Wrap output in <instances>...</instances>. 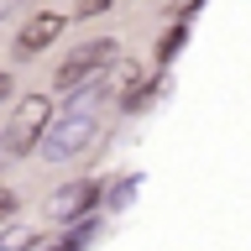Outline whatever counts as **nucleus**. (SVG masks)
Returning a JSON list of instances; mask_svg holds the SVG:
<instances>
[{
	"instance_id": "3",
	"label": "nucleus",
	"mask_w": 251,
	"mask_h": 251,
	"mask_svg": "<svg viewBox=\"0 0 251 251\" xmlns=\"http://www.w3.org/2000/svg\"><path fill=\"white\" fill-rule=\"evenodd\" d=\"M110 63H115V37L84 42L78 52H68V58L58 63V89H84V84H94V78L105 74Z\"/></svg>"
},
{
	"instance_id": "1",
	"label": "nucleus",
	"mask_w": 251,
	"mask_h": 251,
	"mask_svg": "<svg viewBox=\"0 0 251 251\" xmlns=\"http://www.w3.org/2000/svg\"><path fill=\"white\" fill-rule=\"evenodd\" d=\"M100 100H105V89H100V78H94V89H78L74 100H68V105L47 121L42 141H37V152H42L47 162H68V157H78L84 147H89V136H94Z\"/></svg>"
},
{
	"instance_id": "6",
	"label": "nucleus",
	"mask_w": 251,
	"mask_h": 251,
	"mask_svg": "<svg viewBox=\"0 0 251 251\" xmlns=\"http://www.w3.org/2000/svg\"><path fill=\"white\" fill-rule=\"evenodd\" d=\"M21 246H31V230H5L0 235V251H21Z\"/></svg>"
},
{
	"instance_id": "4",
	"label": "nucleus",
	"mask_w": 251,
	"mask_h": 251,
	"mask_svg": "<svg viewBox=\"0 0 251 251\" xmlns=\"http://www.w3.org/2000/svg\"><path fill=\"white\" fill-rule=\"evenodd\" d=\"M94 204H100V188H94L89 178H78V183L52 194V220H78L84 209H94Z\"/></svg>"
},
{
	"instance_id": "5",
	"label": "nucleus",
	"mask_w": 251,
	"mask_h": 251,
	"mask_svg": "<svg viewBox=\"0 0 251 251\" xmlns=\"http://www.w3.org/2000/svg\"><path fill=\"white\" fill-rule=\"evenodd\" d=\"M58 37H63V16H58V11H37L26 26H21L16 42H21V52H42V47L58 42Z\"/></svg>"
},
{
	"instance_id": "8",
	"label": "nucleus",
	"mask_w": 251,
	"mask_h": 251,
	"mask_svg": "<svg viewBox=\"0 0 251 251\" xmlns=\"http://www.w3.org/2000/svg\"><path fill=\"white\" fill-rule=\"evenodd\" d=\"M5 94H11V74H0V100H5Z\"/></svg>"
},
{
	"instance_id": "2",
	"label": "nucleus",
	"mask_w": 251,
	"mask_h": 251,
	"mask_svg": "<svg viewBox=\"0 0 251 251\" xmlns=\"http://www.w3.org/2000/svg\"><path fill=\"white\" fill-rule=\"evenodd\" d=\"M47 121H52L47 94H26V100L16 105V115H11V131H5V141H0V157H26V152H37Z\"/></svg>"
},
{
	"instance_id": "7",
	"label": "nucleus",
	"mask_w": 251,
	"mask_h": 251,
	"mask_svg": "<svg viewBox=\"0 0 251 251\" xmlns=\"http://www.w3.org/2000/svg\"><path fill=\"white\" fill-rule=\"evenodd\" d=\"M11 209H16V194H11V188H0V220L11 215Z\"/></svg>"
}]
</instances>
